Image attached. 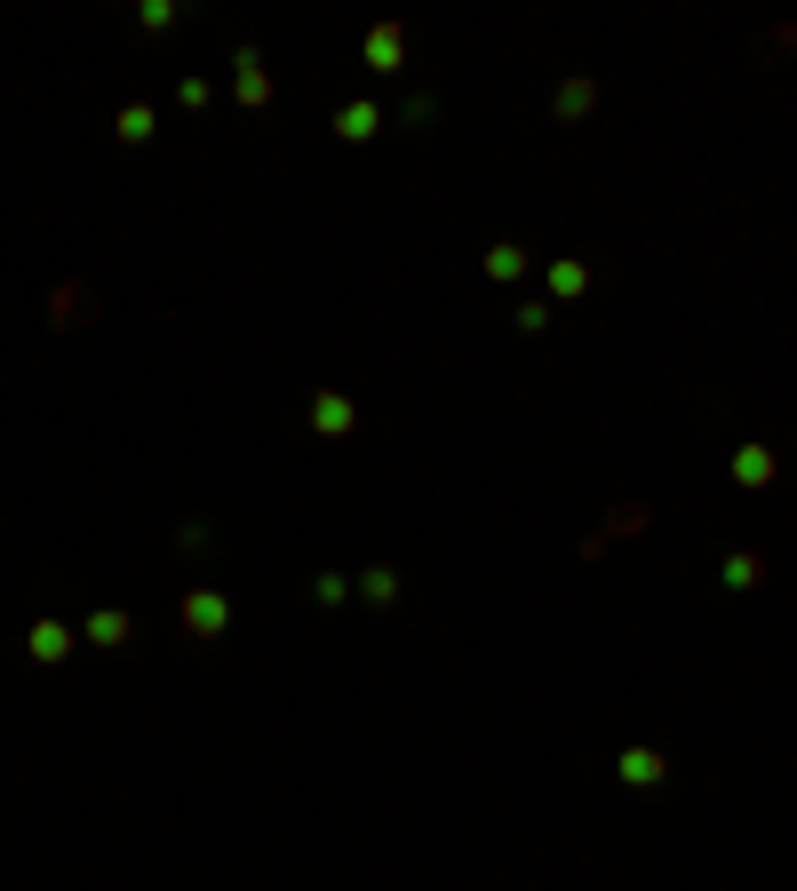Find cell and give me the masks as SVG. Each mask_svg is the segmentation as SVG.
<instances>
[{
    "mask_svg": "<svg viewBox=\"0 0 797 891\" xmlns=\"http://www.w3.org/2000/svg\"><path fill=\"white\" fill-rule=\"evenodd\" d=\"M766 48H782V56H789V48H797V16H789V24H774V32H766Z\"/></svg>",
    "mask_w": 797,
    "mask_h": 891,
    "instance_id": "obj_21",
    "label": "cell"
},
{
    "mask_svg": "<svg viewBox=\"0 0 797 891\" xmlns=\"http://www.w3.org/2000/svg\"><path fill=\"white\" fill-rule=\"evenodd\" d=\"M614 772H622V788H662L670 780V757H662V748H622Z\"/></svg>",
    "mask_w": 797,
    "mask_h": 891,
    "instance_id": "obj_6",
    "label": "cell"
},
{
    "mask_svg": "<svg viewBox=\"0 0 797 891\" xmlns=\"http://www.w3.org/2000/svg\"><path fill=\"white\" fill-rule=\"evenodd\" d=\"M766 573H774V565L757 558V550H725V558H718V581H725V590H766Z\"/></svg>",
    "mask_w": 797,
    "mask_h": 891,
    "instance_id": "obj_9",
    "label": "cell"
},
{
    "mask_svg": "<svg viewBox=\"0 0 797 891\" xmlns=\"http://www.w3.org/2000/svg\"><path fill=\"white\" fill-rule=\"evenodd\" d=\"M774 477H782V454H774V446H734V486L766 494Z\"/></svg>",
    "mask_w": 797,
    "mask_h": 891,
    "instance_id": "obj_3",
    "label": "cell"
},
{
    "mask_svg": "<svg viewBox=\"0 0 797 891\" xmlns=\"http://www.w3.org/2000/svg\"><path fill=\"white\" fill-rule=\"evenodd\" d=\"M231 64H240V105H248V112H263V105H272V73H263V48H255V41H240V48H231Z\"/></svg>",
    "mask_w": 797,
    "mask_h": 891,
    "instance_id": "obj_2",
    "label": "cell"
},
{
    "mask_svg": "<svg viewBox=\"0 0 797 891\" xmlns=\"http://www.w3.org/2000/svg\"><path fill=\"white\" fill-rule=\"evenodd\" d=\"M312 430H319V438H351V430H359V406H351L343 391H319V398H312Z\"/></svg>",
    "mask_w": 797,
    "mask_h": 891,
    "instance_id": "obj_7",
    "label": "cell"
},
{
    "mask_svg": "<svg viewBox=\"0 0 797 891\" xmlns=\"http://www.w3.org/2000/svg\"><path fill=\"white\" fill-rule=\"evenodd\" d=\"M128 637H137V622H128L120 605H105V613H88V622H80V645H105V653H120Z\"/></svg>",
    "mask_w": 797,
    "mask_h": 891,
    "instance_id": "obj_8",
    "label": "cell"
},
{
    "mask_svg": "<svg viewBox=\"0 0 797 891\" xmlns=\"http://www.w3.org/2000/svg\"><path fill=\"white\" fill-rule=\"evenodd\" d=\"M575 295H590V263H550V302H575Z\"/></svg>",
    "mask_w": 797,
    "mask_h": 891,
    "instance_id": "obj_15",
    "label": "cell"
},
{
    "mask_svg": "<svg viewBox=\"0 0 797 891\" xmlns=\"http://www.w3.org/2000/svg\"><path fill=\"white\" fill-rule=\"evenodd\" d=\"M112 135H120V144H152V135H160V120H152V105H120V120H112Z\"/></svg>",
    "mask_w": 797,
    "mask_h": 891,
    "instance_id": "obj_16",
    "label": "cell"
},
{
    "mask_svg": "<svg viewBox=\"0 0 797 891\" xmlns=\"http://www.w3.org/2000/svg\"><path fill=\"white\" fill-rule=\"evenodd\" d=\"M73 645H80L73 622H32V629H24V653H32V661H73Z\"/></svg>",
    "mask_w": 797,
    "mask_h": 891,
    "instance_id": "obj_4",
    "label": "cell"
},
{
    "mask_svg": "<svg viewBox=\"0 0 797 891\" xmlns=\"http://www.w3.org/2000/svg\"><path fill=\"white\" fill-rule=\"evenodd\" d=\"M48 311H56V327H88V319H96V295H88V287H56Z\"/></svg>",
    "mask_w": 797,
    "mask_h": 891,
    "instance_id": "obj_14",
    "label": "cell"
},
{
    "mask_svg": "<svg viewBox=\"0 0 797 891\" xmlns=\"http://www.w3.org/2000/svg\"><path fill=\"white\" fill-rule=\"evenodd\" d=\"M176 24V0H144L137 9V32H168Z\"/></svg>",
    "mask_w": 797,
    "mask_h": 891,
    "instance_id": "obj_18",
    "label": "cell"
},
{
    "mask_svg": "<svg viewBox=\"0 0 797 891\" xmlns=\"http://www.w3.org/2000/svg\"><path fill=\"white\" fill-rule=\"evenodd\" d=\"M558 311H550V302H518V334H543Z\"/></svg>",
    "mask_w": 797,
    "mask_h": 891,
    "instance_id": "obj_20",
    "label": "cell"
},
{
    "mask_svg": "<svg viewBox=\"0 0 797 891\" xmlns=\"http://www.w3.org/2000/svg\"><path fill=\"white\" fill-rule=\"evenodd\" d=\"M646 526H654V509H646V502H614L607 534H582V558H607V541H614V534H646Z\"/></svg>",
    "mask_w": 797,
    "mask_h": 891,
    "instance_id": "obj_5",
    "label": "cell"
},
{
    "mask_svg": "<svg viewBox=\"0 0 797 891\" xmlns=\"http://www.w3.org/2000/svg\"><path fill=\"white\" fill-rule=\"evenodd\" d=\"M176 613H184V629H192L199 645H216V637L231 629V597H223V590H184Z\"/></svg>",
    "mask_w": 797,
    "mask_h": 891,
    "instance_id": "obj_1",
    "label": "cell"
},
{
    "mask_svg": "<svg viewBox=\"0 0 797 891\" xmlns=\"http://www.w3.org/2000/svg\"><path fill=\"white\" fill-rule=\"evenodd\" d=\"M336 135H343V144H368V135H383V105H368V96H359V105H343V112H336Z\"/></svg>",
    "mask_w": 797,
    "mask_h": 891,
    "instance_id": "obj_12",
    "label": "cell"
},
{
    "mask_svg": "<svg viewBox=\"0 0 797 891\" xmlns=\"http://www.w3.org/2000/svg\"><path fill=\"white\" fill-rule=\"evenodd\" d=\"M312 597H319V605H343V597H351V581H343V573H319V581H312Z\"/></svg>",
    "mask_w": 797,
    "mask_h": 891,
    "instance_id": "obj_19",
    "label": "cell"
},
{
    "mask_svg": "<svg viewBox=\"0 0 797 891\" xmlns=\"http://www.w3.org/2000/svg\"><path fill=\"white\" fill-rule=\"evenodd\" d=\"M359 597L368 605H398V565H368L359 573Z\"/></svg>",
    "mask_w": 797,
    "mask_h": 891,
    "instance_id": "obj_17",
    "label": "cell"
},
{
    "mask_svg": "<svg viewBox=\"0 0 797 891\" xmlns=\"http://www.w3.org/2000/svg\"><path fill=\"white\" fill-rule=\"evenodd\" d=\"M526 271H535V255H526V248H518V239H494V248H487V279H503V287H518V279H526Z\"/></svg>",
    "mask_w": 797,
    "mask_h": 891,
    "instance_id": "obj_11",
    "label": "cell"
},
{
    "mask_svg": "<svg viewBox=\"0 0 797 891\" xmlns=\"http://www.w3.org/2000/svg\"><path fill=\"white\" fill-rule=\"evenodd\" d=\"M550 112H558V120H582V112H598V80H582V73H575V80H558Z\"/></svg>",
    "mask_w": 797,
    "mask_h": 891,
    "instance_id": "obj_13",
    "label": "cell"
},
{
    "mask_svg": "<svg viewBox=\"0 0 797 891\" xmlns=\"http://www.w3.org/2000/svg\"><path fill=\"white\" fill-rule=\"evenodd\" d=\"M359 56H368V73H398V64H407V32H398V24H375Z\"/></svg>",
    "mask_w": 797,
    "mask_h": 891,
    "instance_id": "obj_10",
    "label": "cell"
}]
</instances>
